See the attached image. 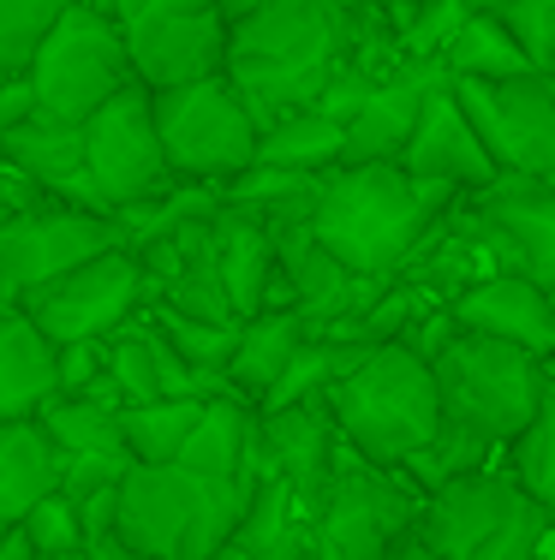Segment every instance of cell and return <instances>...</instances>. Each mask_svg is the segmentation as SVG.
I'll use <instances>...</instances> for the list:
<instances>
[{
    "label": "cell",
    "mask_w": 555,
    "mask_h": 560,
    "mask_svg": "<svg viewBox=\"0 0 555 560\" xmlns=\"http://www.w3.org/2000/svg\"><path fill=\"white\" fill-rule=\"evenodd\" d=\"M352 55V19L328 0H257L228 36V84L263 131L328 96Z\"/></svg>",
    "instance_id": "1"
},
{
    "label": "cell",
    "mask_w": 555,
    "mask_h": 560,
    "mask_svg": "<svg viewBox=\"0 0 555 560\" xmlns=\"http://www.w3.org/2000/svg\"><path fill=\"white\" fill-rule=\"evenodd\" d=\"M460 191L430 179H413L401 162L377 167H335L323 173V191L311 209V238L328 245L347 269L370 280H389L425 245V233L442 221V209H454Z\"/></svg>",
    "instance_id": "2"
},
{
    "label": "cell",
    "mask_w": 555,
    "mask_h": 560,
    "mask_svg": "<svg viewBox=\"0 0 555 560\" xmlns=\"http://www.w3.org/2000/svg\"><path fill=\"white\" fill-rule=\"evenodd\" d=\"M335 430L370 465H406L442 430V394L436 370L413 340L365 346V358L328 388Z\"/></svg>",
    "instance_id": "3"
},
{
    "label": "cell",
    "mask_w": 555,
    "mask_h": 560,
    "mask_svg": "<svg viewBox=\"0 0 555 560\" xmlns=\"http://www.w3.org/2000/svg\"><path fill=\"white\" fill-rule=\"evenodd\" d=\"M555 513L508 465H484L425 495L418 542L436 560H544Z\"/></svg>",
    "instance_id": "4"
},
{
    "label": "cell",
    "mask_w": 555,
    "mask_h": 560,
    "mask_svg": "<svg viewBox=\"0 0 555 560\" xmlns=\"http://www.w3.org/2000/svg\"><path fill=\"white\" fill-rule=\"evenodd\" d=\"M251 489L209 483V477L185 471V465H131L120 477L114 537L143 549L150 560H204L221 542H233Z\"/></svg>",
    "instance_id": "5"
},
{
    "label": "cell",
    "mask_w": 555,
    "mask_h": 560,
    "mask_svg": "<svg viewBox=\"0 0 555 560\" xmlns=\"http://www.w3.org/2000/svg\"><path fill=\"white\" fill-rule=\"evenodd\" d=\"M436 370V394H442V423L484 435L490 447H508L513 435L532 423L537 399L550 388V364L508 340L472 335L454 328L442 346L430 352Z\"/></svg>",
    "instance_id": "6"
},
{
    "label": "cell",
    "mask_w": 555,
    "mask_h": 560,
    "mask_svg": "<svg viewBox=\"0 0 555 560\" xmlns=\"http://www.w3.org/2000/svg\"><path fill=\"white\" fill-rule=\"evenodd\" d=\"M24 84H31L36 114L84 126L102 102H114L120 90L138 84V72H131L126 36L108 12L66 7L55 31L43 36V48L31 55V66H24Z\"/></svg>",
    "instance_id": "7"
},
{
    "label": "cell",
    "mask_w": 555,
    "mask_h": 560,
    "mask_svg": "<svg viewBox=\"0 0 555 560\" xmlns=\"http://www.w3.org/2000/svg\"><path fill=\"white\" fill-rule=\"evenodd\" d=\"M418 489L394 465L340 453L323 501H316V560H401L418 542Z\"/></svg>",
    "instance_id": "8"
},
{
    "label": "cell",
    "mask_w": 555,
    "mask_h": 560,
    "mask_svg": "<svg viewBox=\"0 0 555 560\" xmlns=\"http://www.w3.org/2000/svg\"><path fill=\"white\" fill-rule=\"evenodd\" d=\"M155 96V131L174 179L185 185H228L245 167H257V138L263 126L251 119L245 96L221 78H197V84L150 90Z\"/></svg>",
    "instance_id": "9"
},
{
    "label": "cell",
    "mask_w": 555,
    "mask_h": 560,
    "mask_svg": "<svg viewBox=\"0 0 555 560\" xmlns=\"http://www.w3.org/2000/svg\"><path fill=\"white\" fill-rule=\"evenodd\" d=\"M114 24L126 36L131 72L143 90H174L228 72L233 19L216 0H120Z\"/></svg>",
    "instance_id": "10"
},
{
    "label": "cell",
    "mask_w": 555,
    "mask_h": 560,
    "mask_svg": "<svg viewBox=\"0 0 555 560\" xmlns=\"http://www.w3.org/2000/svg\"><path fill=\"white\" fill-rule=\"evenodd\" d=\"M126 226L108 209H72V203H31L0 215V292L24 304L31 292L55 287L60 275L84 269L102 250H120Z\"/></svg>",
    "instance_id": "11"
},
{
    "label": "cell",
    "mask_w": 555,
    "mask_h": 560,
    "mask_svg": "<svg viewBox=\"0 0 555 560\" xmlns=\"http://www.w3.org/2000/svg\"><path fill=\"white\" fill-rule=\"evenodd\" d=\"M84 167L102 209H114V215L150 203V197H167L180 185L167 167L162 131H155V96L143 84L120 90L84 119Z\"/></svg>",
    "instance_id": "12"
},
{
    "label": "cell",
    "mask_w": 555,
    "mask_h": 560,
    "mask_svg": "<svg viewBox=\"0 0 555 560\" xmlns=\"http://www.w3.org/2000/svg\"><path fill=\"white\" fill-rule=\"evenodd\" d=\"M501 179H555V90L525 78H448Z\"/></svg>",
    "instance_id": "13"
},
{
    "label": "cell",
    "mask_w": 555,
    "mask_h": 560,
    "mask_svg": "<svg viewBox=\"0 0 555 560\" xmlns=\"http://www.w3.org/2000/svg\"><path fill=\"white\" fill-rule=\"evenodd\" d=\"M143 304H150V292H143V262H138V250H131V245H120V250L90 257L84 269L60 275L55 287L31 292L19 311L31 316V323L43 328L55 346H78V340L120 335Z\"/></svg>",
    "instance_id": "14"
},
{
    "label": "cell",
    "mask_w": 555,
    "mask_h": 560,
    "mask_svg": "<svg viewBox=\"0 0 555 560\" xmlns=\"http://www.w3.org/2000/svg\"><path fill=\"white\" fill-rule=\"evenodd\" d=\"M436 84H448L442 60H401L394 72H382L377 84H370V96L347 119V150H340V167L401 162L406 143H413V131H418V119H425V102H430Z\"/></svg>",
    "instance_id": "15"
},
{
    "label": "cell",
    "mask_w": 555,
    "mask_h": 560,
    "mask_svg": "<svg viewBox=\"0 0 555 560\" xmlns=\"http://www.w3.org/2000/svg\"><path fill=\"white\" fill-rule=\"evenodd\" d=\"M0 173L24 179L43 203L102 209L96 185H90V167H84V126H66V119H48L36 108L0 138Z\"/></svg>",
    "instance_id": "16"
},
{
    "label": "cell",
    "mask_w": 555,
    "mask_h": 560,
    "mask_svg": "<svg viewBox=\"0 0 555 560\" xmlns=\"http://www.w3.org/2000/svg\"><path fill=\"white\" fill-rule=\"evenodd\" d=\"M478 233L501 250V269L555 292V179H496L478 191Z\"/></svg>",
    "instance_id": "17"
},
{
    "label": "cell",
    "mask_w": 555,
    "mask_h": 560,
    "mask_svg": "<svg viewBox=\"0 0 555 560\" xmlns=\"http://www.w3.org/2000/svg\"><path fill=\"white\" fill-rule=\"evenodd\" d=\"M257 447H263V477L293 483L311 513L323 501L328 477H335L340 453H347L328 399H299V406H281V411H257Z\"/></svg>",
    "instance_id": "18"
},
{
    "label": "cell",
    "mask_w": 555,
    "mask_h": 560,
    "mask_svg": "<svg viewBox=\"0 0 555 560\" xmlns=\"http://www.w3.org/2000/svg\"><path fill=\"white\" fill-rule=\"evenodd\" d=\"M454 328H472V335H490V340H508L532 358H555V292H544L532 275L520 269H496V275H478L454 304H448Z\"/></svg>",
    "instance_id": "19"
},
{
    "label": "cell",
    "mask_w": 555,
    "mask_h": 560,
    "mask_svg": "<svg viewBox=\"0 0 555 560\" xmlns=\"http://www.w3.org/2000/svg\"><path fill=\"white\" fill-rule=\"evenodd\" d=\"M401 167L413 173V179H430V185H448V191H490L501 179L490 150H484L478 126L466 119L460 108L454 84H436L430 102H425V119H418L413 143H406Z\"/></svg>",
    "instance_id": "20"
},
{
    "label": "cell",
    "mask_w": 555,
    "mask_h": 560,
    "mask_svg": "<svg viewBox=\"0 0 555 560\" xmlns=\"http://www.w3.org/2000/svg\"><path fill=\"white\" fill-rule=\"evenodd\" d=\"M185 471L209 477V483H257L263 477V447H257V406L233 394H216L204 406V423L192 430V442L180 453Z\"/></svg>",
    "instance_id": "21"
},
{
    "label": "cell",
    "mask_w": 555,
    "mask_h": 560,
    "mask_svg": "<svg viewBox=\"0 0 555 560\" xmlns=\"http://www.w3.org/2000/svg\"><path fill=\"white\" fill-rule=\"evenodd\" d=\"M209 226H216V262H221V280H228V299H233V311H240V323L257 311H269L275 280H281V238L263 221L228 209V203L216 209Z\"/></svg>",
    "instance_id": "22"
},
{
    "label": "cell",
    "mask_w": 555,
    "mask_h": 560,
    "mask_svg": "<svg viewBox=\"0 0 555 560\" xmlns=\"http://www.w3.org/2000/svg\"><path fill=\"white\" fill-rule=\"evenodd\" d=\"M305 340H311V328L293 304H269V311L245 316L240 346H233V358H228V394L245 399V406H263Z\"/></svg>",
    "instance_id": "23"
},
{
    "label": "cell",
    "mask_w": 555,
    "mask_h": 560,
    "mask_svg": "<svg viewBox=\"0 0 555 560\" xmlns=\"http://www.w3.org/2000/svg\"><path fill=\"white\" fill-rule=\"evenodd\" d=\"M60 388V352L24 311H0V423L36 418Z\"/></svg>",
    "instance_id": "24"
},
{
    "label": "cell",
    "mask_w": 555,
    "mask_h": 560,
    "mask_svg": "<svg viewBox=\"0 0 555 560\" xmlns=\"http://www.w3.org/2000/svg\"><path fill=\"white\" fill-rule=\"evenodd\" d=\"M233 542H240L251 560H311L316 555V513L299 501L293 483H281V477H257Z\"/></svg>",
    "instance_id": "25"
},
{
    "label": "cell",
    "mask_w": 555,
    "mask_h": 560,
    "mask_svg": "<svg viewBox=\"0 0 555 560\" xmlns=\"http://www.w3.org/2000/svg\"><path fill=\"white\" fill-rule=\"evenodd\" d=\"M60 489V453L36 418L0 423V530H12L43 495Z\"/></svg>",
    "instance_id": "26"
},
{
    "label": "cell",
    "mask_w": 555,
    "mask_h": 560,
    "mask_svg": "<svg viewBox=\"0 0 555 560\" xmlns=\"http://www.w3.org/2000/svg\"><path fill=\"white\" fill-rule=\"evenodd\" d=\"M43 435L55 442L60 459H131L126 430H120V406L114 399H90V394H55L36 411Z\"/></svg>",
    "instance_id": "27"
},
{
    "label": "cell",
    "mask_w": 555,
    "mask_h": 560,
    "mask_svg": "<svg viewBox=\"0 0 555 560\" xmlns=\"http://www.w3.org/2000/svg\"><path fill=\"white\" fill-rule=\"evenodd\" d=\"M436 60H442L448 78H525V72H537L532 55L520 48V36L501 24V12H466Z\"/></svg>",
    "instance_id": "28"
},
{
    "label": "cell",
    "mask_w": 555,
    "mask_h": 560,
    "mask_svg": "<svg viewBox=\"0 0 555 560\" xmlns=\"http://www.w3.org/2000/svg\"><path fill=\"white\" fill-rule=\"evenodd\" d=\"M340 150H347V119H335L323 108L287 114L257 138V162L263 167H287V173H335Z\"/></svg>",
    "instance_id": "29"
},
{
    "label": "cell",
    "mask_w": 555,
    "mask_h": 560,
    "mask_svg": "<svg viewBox=\"0 0 555 560\" xmlns=\"http://www.w3.org/2000/svg\"><path fill=\"white\" fill-rule=\"evenodd\" d=\"M204 406L209 399H192V394H162V399H143V406H120L131 465H180L192 430L204 423Z\"/></svg>",
    "instance_id": "30"
},
{
    "label": "cell",
    "mask_w": 555,
    "mask_h": 560,
    "mask_svg": "<svg viewBox=\"0 0 555 560\" xmlns=\"http://www.w3.org/2000/svg\"><path fill=\"white\" fill-rule=\"evenodd\" d=\"M150 323L162 328L167 346H174L197 376L228 388V358H233V346H240V323H197V316H180V311H167V304H150Z\"/></svg>",
    "instance_id": "31"
},
{
    "label": "cell",
    "mask_w": 555,
    "mask_h": 560,
    "mask_svg": "<svg viewBox=\"0 0 555 560\" xmlns=\"http://www.w3.org/2000/svg\"><path fill=\"white\" fill-rule=\"evenodd\" d=\"M508 471L520 477L544 506H555V376H550L544 399H537L532 423L508 442Z\"/></svg>",
    "instance_id": "32"
},
{
    "label": "cell",
    "mask_w": 555,
    "mask_h": 560,
    "mask_svg": "<svg viewBox=\"0 0 555 560\" xmlns=\"http://www.w3.org/2000/svg\"><path fill=\"white\" fill-rule=\"evenodd\" d=\"M66 0H0V72L19 78L31 55L43 48V36L55 31Z\"/></svg>",
    "instance_id": "33"
},
{
    "label": "cell",
    "mask_w": 555,
    "mask_h": 560,
    "mask_svg": "<svg viewBox=\"0 0 555 560\" xmlns=\"http://www.w3.org/2000/svg\"><path fill=\"white\" fill-rule=\"evenodd\" d=\"M24 525V537H31V549L36 555H48V560H72V555H84V525H78V506L66 489H55V495H43L31 506V513L19 518Z\"/></svg>",
    "instance_id": "34"
},
{
    "label": "cell",
    "mask_w": 555,
    "mask_h": 560,
    "mask_svg": "<svg viewBox=\"0 0 555 560\" xmlns=\"http://www.w3.org/2000/svg\"><path fill=\"white\" fill-rule=\"evenodd\" d=\"M501 24L520 36V48L532 55L537 72H550L555 66V0H513V7L501 12Z\"/></svg>",
    "instance_id": "35"
},
{
    "label": "cell",
    "mask_w": 555,
    "mask_h": 560,
    "mask_svg": "<svg viewBox=\"0 0 555 560\" xmlns=\"http://www.w3.org/2000/svg\"><path fill=\"white\" fill-rule=\"evenodd\" d=\"M36 102H31V84H24V72L19 78H7V84H0V138H7L12 126H19L24 114H31Z\"/></svg>",
    "instance_id": "36"
},
{
    "label": "cell",
    "mask_w": 555,
    "mask_h": 560,
    "mask_svg": "<svg viewBox=\"0 0 555 560\" xmlns=\"http://www.w3.org/2000/svg\"><path fill=\"white\" fill-rule=\"evenodd\" d=\"M78 560H150L143 549H131V542H120V537H96V542H84V555Z\"/></svg>",
    "instance_id": "37"
},
{
    "label": "cell",
    "mask_w": 555,
    "mask_h": 560,
    "mask_svg": "<svg viewBox=\"0 0 555 560\" xmlns=\"http://www.w3.org/2000/svg\"><path fill=\"white\" fill-rule=\"evenodd\" d=\"M216 7H221V12H228V19H245V12H251V7H257V0H216Z\"/></svg>",
    "instance_id": "38"
},
{
    "label": "cell",
    "mask_w": 555,
    "mask_h": 560,
    "mask_svg": "<svg viewBox=\"0 0 555 560\" xmlns=\"http://www.w3.org/2000/svg\"><path fill=\"white\" fill-rule=\"evenodd\" d=\"M204 560H251V555L240 549V542H221V549H216V555H204Z\"/></svg>",
    "instance_id": "39"
},
{
    "label": "cell",
    "mask_w": 555,
    "mask_h": 560,
    "mask_svg": "<svg viewBox=\"0 0 555 560\" xmlns=\"http://www.w3.org/2000/svg\"><path fill=\"white\" fill-rule=\"evenodd\" d=\"M66 7H90V12H108V19H114V7H120V0H66Z\"/></svg>",
    "instance_id": "40"
},
{
    "label": "cell",
    "mask_w": 555,
    "mask_h": 560,
    "mask_svg": "<svg viewBox=\"0 0 555 560\" xmlns=\"http://www.w3.org/2000/svg\"><path fill=\"white\" fill-rule=\"evenodd\" d=\"M466 7H472V12H508L513 0H466Z\"/></svg>",
    "instance_id": "41"
},
{
    "label": "cell",
    "mask_w": 555,
    "mask_h": 560,
    "mask_svg": "<svg viewBox=\"0 0 555 560\" xmlns=\"http://www.w3.org/2000/svg\"><path fill=\"white\" fill-rule=\"evenodd\" d=\"M0 311H19V304H12V299H7V292H0Z\"/></svg>",
    "instance_id": "42"
},
{
    "label": "cell",
    "mask_w": 555,
    "mask_h": 560,
    "mask_svg": "<svg viewBox=\"0 0 555 560\" xmlns=\"http://www.w3.org/2000/svg\"><path fill=\"white\" fill-rule=\"evenodd\" d=\"M544 560H555V530H550V555H544Z\"/></svg>",
    "instance_id": "43"
},
{
    "label": "cell",
    "mask_w": 555,
    "mask_h": 560,
    "mask_svg": "<svg viewBox=\"0 0 555 560\" xmlns=\"http://www.w3.org/2000/svg\"><path fill=\"white\" fill-rule=\"evenodd\" d=\"M544 78H550V90H555V66H550V72H544Z\"/></svg>",
    "instance_id": "44"
},
{
    "label": "cell",
    "mask_w": 555,
    "mask_h": 560,
    "mask_svg": "<svg viewBox=\"0 0 555 560\" xmlns=\"http://www.w3.org/2000/svg\"><path fill=\"white\" fill-rule=\"evenodd\" d=\"M550 376H555V358H550Z\"/></svg>",
    "instance_id": "45"
},
{
    "label": "cell",
    "mask_w": 555,
    "mask_h": 560,
    "mask_svg": "<svg viewBox=\"0 0 555 560\" xmlns=\"http://www.w3.org/2000/svg\"><path fill=\"white\" fill-rule=\"evenodd\" d=\"M0 84H7V72H0Z\"/></svg>",
    "instance_id": "46"
},
{
    "label": "cell",
    "mask_w": 555,
    "mask_h": 560,
    "mask_svg": "<svg viewBox=\"0 0 555 560\" xmlns=\"http://www.w3.org/2000/svg\"><path fill=\"white\" fill-rule=\"evenodd\" d=\"M36 560H48V555H36Z\"/></svg>",
    "instance_id": "47"
}]
</instances>
